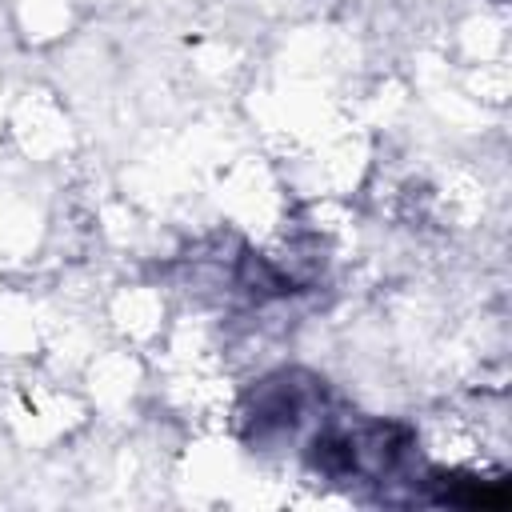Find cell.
<instances>
[{
  "label": "cell",
  "instance_id": "obj_1",
  "mask_svg": "<svg viewBox=\"0 0 512 512\" xmlns=\"http://www.w3.org/2000/svg\"><path fill=\"white\" fill-rule=\"evenodd\" d=\"M304 456L332 484H392L416 456V432L400 420H328L312 432Z\"/></svg>",
  "mask_w": 512,
  "mask_h": 512
},
{
  "label": "cell",
  "instance_id": "obj_2",
  "mask_svg": "<svg viewBox=\"0 0 512 512\" xmlns=\"http://www.w3.org/2000/svg\"><path fill=\"white\" fill-rule=\"evenodd\" d=\"M324 380L292 368V372H272L264 376L240 408V432L252 448H272L288 436L300 432L308 416L324 412Z\"/></svg>",
  "mask_w": 512,
  "mask_h": 512
}]
</instances>
